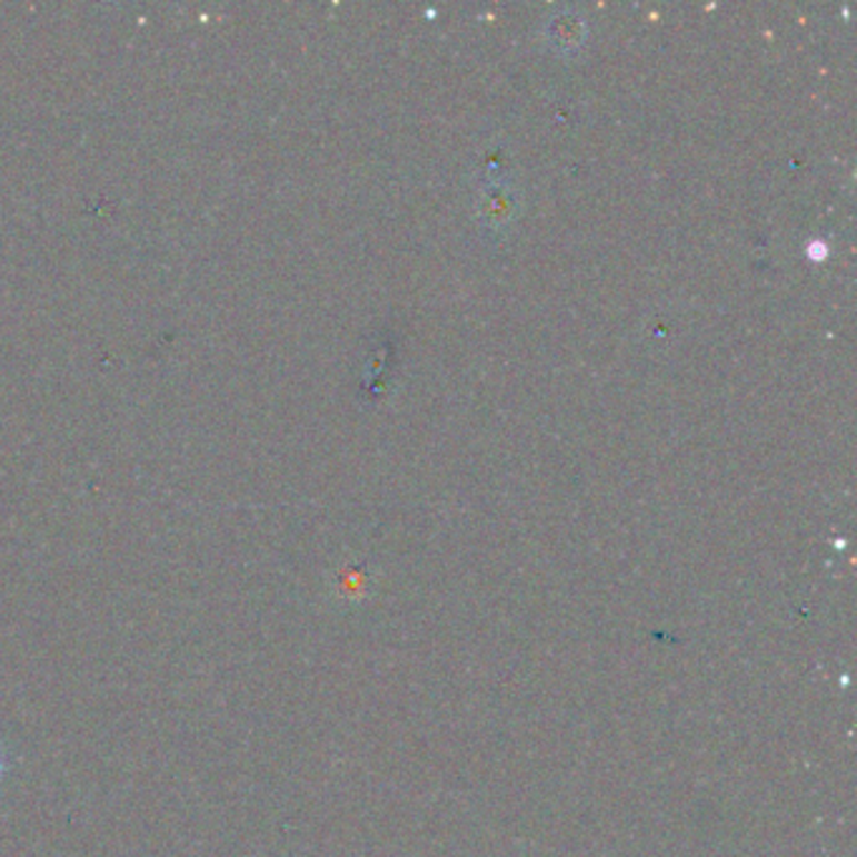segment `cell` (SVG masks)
I'll return each mask as SVG.
<instances>
[{"label":"cell","mask_w":857,"mask_h":857,"mask_svg":"<svg viewBox=\"0 0 857 857\" xmlns=\"http://www.w3.org/2000/svg\"><path fill=\"white\" fill-rule=\"evenodd\" d=\"M546 38L556 51L561 53L576 51L586 38L584 16L579 11H574V8H564V11H558L551 21L546 23Z\"/></svg>","instance_id":"cell-1"},{"label":"cell","mask_w":857,"mask_h":857,"mask_svg":"<svg viewBox=\"0 0 857 857\" xmlns=\"http://www.w3.org/2000/svg\"><path fill=\"white\" fill-rule=\"evenodd\" d=\"M3 767H6V765H3V757H0V775H3Z\"/></svg>","instance_id":"cell-3"},{"label":"cell","mask_w":857,"mask_h":857,"mask_svg":"<svg viewBox=\"0 0 857 857\" xmlns=\"http://www.w3.org/2000/svg\"><path fill=\"white\" fill-rule=\"evenodd\" d=\"M516 209V191L506 185H494L480 195V217L486 225L500 227L506 225Z\"/></svg>","instance_id":"cell-2"}]
</instances>
